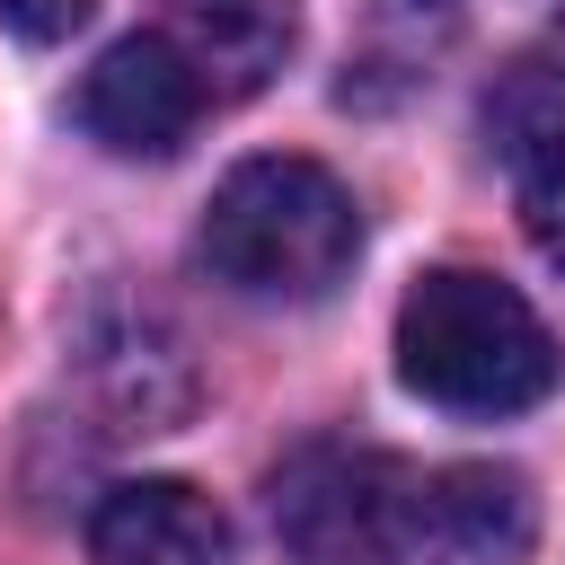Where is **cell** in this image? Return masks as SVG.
<instances>
[{
    "label": "cell",
    "mask_w": 565,
    "mask_h": 565,
    "mask_svg": "<svg viewBox=\"0 0 565 565\" xmlns=\"http://www.w3.org/2000/svg\"><path fill=\"white\" fill-rule=\"evenodd\" d=\"M274 539L300 565H530L539 503L521 468H415L318 441L274 477Z\"/></svg>",
    "instance_id": "6da1fadb"
},
{
    "label": "cell",
    "mask_w": 565,
    "mask_h": 565,
    "mask_svg": "<svg viewBox=\"0 0 565 565\" xmlns=\"http://www.w3.org/2000/svg\"><path fill=\"white\" fill-rule=\"evenodd\" d=\"M362 256V212L335 168L300 150L238 159L203 203V265L238 300H327Z\"/></svg>",
    "instance_id": "7a4b0ae2"
},
{
    "label": "cell",
    "mask_w": 565,
    "mask_h": 565,
    "mask_svg": "<svg viewBox=\"0 0 565 565\" xmlns=\"http://www.w3.org/2000/svg\"><path fill=\"white\" fill-rule=\"evenodd\" d=\"M397 380L441 415H521L556 388V335L512 282L441 265L397 300Z\"/></svg>",
    "instance_id": "3957f363"
},
{
    "label": "cell",
    "mask_w": 565,
    "mask_h": 565,
    "mask_svg": "<svg viewBox=\"0 0 565 565\" xmlns=\"http://www.w3.org/2000/svg\"><path fill=\"white\" fill-rule=\"evenodd\" d=\"M203 106H212V88L194 79V62L168 35H124L79 79V124L115 159H177L185 132L203 124Z\"/></svg>",
    "instance_id": "277c9868"
},
{
    "label": "cell",
    "mask_w": 565,
    "mask_h": 565,
    "mask_svg": "<svg viewBox=\"0 0 565 565\" xmlns=\"http://www.w3.org/2000/svg\"><path fill=\"white\" fill-rule=\"evenodd\" d=\"M97 565H230V521L177 477H132L88 512Z\"/></svg>",
    "instance_id": "5b68a950"
},
{
    "label": "cell",
    "mask_w": 565,
    "mask_h": 565,
    "mask_svg": "<svg viewBox=\"0 0 565 565\" xmlns=\"http://www.w3.org/2000/svg\"><path fill=\"white\" fill-rule=\"evenodd\" d=\"M159 35L194 62V79L212 97H256L291 62L300 9L291 0H168V26Z\"/></svg>",
    "instance_id": "8992f818"
},
{
    "label": "cell",
    "mask_w": 565,
    "mask_h": 565,
    "mask_svg": "<svg viewBox=\"0 0 565 565\" xmlns=\"http://www.w3.org/2000/svg\"><path fill=\"white\" fill-rule=\"evenodd\" d=\"M503 159L521 177V230H530V247L565 274V124L539 132V141H521V150H503Z\"/></svg>",
    "instance_id": "52a82bcc"
},
{
    "label": "cell",
    "mask_w": 565,
    "mask_h": 565,
    "mask_svg": "<svg viewBox=\"0 0 565 565\" xmlns=\"http://www.w3.org/2000/svg\"><path fill=\"white\" fill-rule=\"evenodd\" d=\"M97 18V0H0V26L18 35V44H62V35H79Z\"/></svg>",
    "instance_id": "ba28073f"
}]
</instances>
